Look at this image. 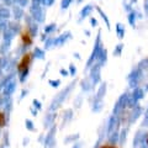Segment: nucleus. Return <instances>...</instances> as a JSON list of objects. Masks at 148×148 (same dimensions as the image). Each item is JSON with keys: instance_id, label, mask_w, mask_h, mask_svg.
<instances>
[{"instance_id": "f257e3e1", "label": "nucleus", "mask_w": 148, "mask_h": 148, "mask_svg": "<svg viewBox=\"0 0 148 148\" xmlns=\"http://www.w3.org/2000/svg\"><path fill=\"white\" fill-rule=\"evenodd\" d=\"M32 59H34V54L31 52H27L21 57V59L17 63V72L20 74H25L32 63Z\"/></svg>"}, {"instance_id": "f03ea898", "label": "nucleus", "mask_w": 148, "mask_h": 148, "mask_svg": "<svg viewBox=\"0 0 148 148\" xmlns=\"http://www.w3.org/2000/svg\"><path fill=\"white\" fill-rule=\"evenodd\" d=\"M20 40L24 46H30L34 42V37H32V34H31V30L29 27H25L22 29L21 34H20Z\"/></svg>"}, {"instance_id": "7ed1b4c3", "label": "nucleus", "mask_w": 148, "mask_h": 148, "mask_svg": "<svg viewBox=\"0 0 148 148\" xmlns=\"http://www.w3.org/2000/svg\"><path fill=\"white\" fill-rule=\"evenodd\" d=\"M6 125V119H5V115L4 112L0 111V127H4Z\"/></svg>"}, {"instance_id": "20e7f679", "label": "nucleus", "mask_w": 148, "mask_h": 148, "mask_svg": "<svg viewBox=\"0 0 148 148\" xmlns=\"http://www.w3.org/2000/svg\"><path fill=\"white\" fill-rule=\"evenodd\" d=\"M100 148H117L116 146H112V145H104V146H101Z\"/></svg>"}, {"instance_id": "39448f33", "label": "nucleus", "mask_w": 148, "mask_h": 148, "mask_svg": "<svg viewBox=\"0 0 148 148\" xmlns=\"http://www.w3.org/2000/svg\"><path fill=\"white\" fill-rule=\"evenodd\" d=\"M147 143H148V138H147Z\"/></svg>"}]
</instances>
